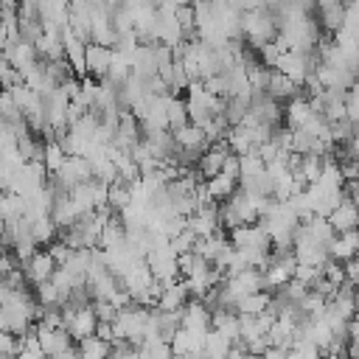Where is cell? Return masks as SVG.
<instances>
[{
    "instance_id": "1",
    "label": "cell",
    "mask_w": 359,
    "mask_h": 359,
    "mask_svg": "<svg viewBox=\"0 0 359 359\" xmlns=\"http://www.w3.org/2000/svg\"><path fill=\"white\" fill-rule=\"evenodd\" d=\"M241 31H244L247 42L255 45V48L278 39L280 25H278L275 8H247V11H241Z\"/></svg>"
},
{
    "instance_id": "27",
    "label": "cell",
    "mask_w": 359,
    "mask_h": 359,
    "mask_svg": "<svg viewBox=\"0 0 359 359\" xmlns=\"http://www.w3.org/2000/svg\"><path fill=\"white\" fill-rule=\"evenodd\" d=\"M356 87H359V79H356Z\"/></svg>"
},
{
    "instance_id": "22",
    "label": "cell",
    "mask_w": 359,
    "mask_h": 359,
    "mask_svg": "<svg viewBox=\"0 0 359 359\" xmlns=\"http://www.w3.org/2000/svg\"><path fill=\"white\" fill-rule=\"evenodd\" d=\"M48 250H50V255L56 258V264H67V261H70V255L76 252V247H73V244H67L65 238H59V241L53 238V241L48 244Z\"/></svg>"
},
{
    "instance_id": "4",
    "label": "cell",
    "mask_w": 359,
    "mask_h": 359,
    "mask_svg": "<svg viewBox=\"0 0 359 359\" xmlns=\"http://www.w3.org/2000/svg\"><path fill=\"white\" fill-rule=\"evenodd\" d=\"M171 132H174V137H177V146L185 149V151L205 154V151L213 146V143L208 140L205 129H202L199 123H194V121H188V123H182V126H177V129H171Z\"/></svg>"
},
{
    "instance_id": "24",
    "label": "cell",
    "mask_w": 359,
    "mask_h": 359,
    "mask_svg": "<svg viewBox=\"0 0 359 359\" xmlns=\"http://www.w3.org/2000/svg\"><path fill=\"white\" fill-rule=\"evenodd\" d=\"M227 177H233V180H238L241 182V154H236V151H227V157H224V168H222Z\"/></svg>"
},
{
    "instance_id": "3",
    "label": "cell",
    "mask_w": 359,
    "mask_h": 359,
    "mask_svg": "<svg viewBox=\"0 0 359 359\" xmlns=\"http://www.w3.org/2000/svg\"><path fill=\"white\" fill-rule=\"evenodd\" d=\"M22 266V272H25V278L31 280V286H36V283H42V280H50L53 278V272H56V258L50 255V250H36L25 264H20Z\"/></svg>"
},
{
    "instance_id": "6",
    "label": "cell",
    "mask_w": 359,
    "mask_h": 359,
    "mask_svg": "<svg viewBox=\"0 0 359 359\" xmlns=\"http://www.w3.org/2000/svg\"><path fill=\"white\" fill-rule=\"evenodd\" d=\"M205 339H208V331H196V328L180 325L177 334L171 337V345H174V353L196 356V353H205Z\"/></svg>"
},
{
    "instance_id": "11",
    "label": "cell",
    "mask_w": 359,
    "mask_h": 359,
    "mask_svg": "<svg viewBox=\"0 0 359 359\" xmlns=\"http://www.w3.org/2000/svg\"><path fill=\"white\" fill-rule=\"evenodd\" d=\"M188 300H191L188 283H185V280H174V283H168V286L163 289L157 306H160V309H168V311H180V309H185Z\"/></svg>"
},
{
    "instance_id": "25",
    "label": "cell",
    "mask_w": 359,
    "mask_h": 359,
    "mask_svg": "<svg viewBox=\"0 0 359 359\" xmlns=\"http://www.w3.org/2000/svg\"><path fill=\"white\" fill-rule=\"evenodd\" d=\"M230 3H233L238 11H247V8H252V0H230Z\"/></svg>"
},
{
    "instance_id": "15",
    "label": "cell",
    "mask_w": 359,
    "mask_h": 359,
    "mask_svg": "<svg viewBox=\"0 0 359 359\" xmlns=\"http://www.w3.org/2000/svg\"><path fill=\"white\" fill-rule=\"evenodd\" d=\"M56 233H59V224L53 222L50 213H48V216H36V219H31V236H34L36 244H50V241L56 238Z\"/></svg>"
},
{
    "instance_id": "12",
    "label": "cell",
    "mask_w": 359,
    "mask_h": 359,
    "mask_svg": "<svg viewBox=\"0 0 359 359\" xmlns=\"http://www.w3.org/2000/svg\"><path fill=\"white\" fill-rule=\"evenodd\" d=\"M272 289L266 292V289H258V292H250V294H244V297H238L236 300V311L238 314H261V311H266L269 306H272Z\"/></svg>"
},
{
    "instance_id": "17",
    "label": "cell",
    "mask_w": 359,
    "mask_h": 359,
    "mask_svg": "<svg viewBox=\"0 0 359 359\" xmlns=\"http://www.w3.org/2000/svg\"><path fill=\"white\" fill-rule=\"evenodd\" d=\"M230 348H233V339L224 337L222 331L210 328L208 331V339H205V356H230Z\"/></svg>"
},
{
    "instance_id": "2",
    "label": "cell",
    "mask_w": 359,
    "mask_h": 359,
    "mask_svg": "<svg viewBox=\"0 0 359 359\" xmlns=\"http://www.w3.org/2000/svg\"><path fill=\"white\" fill-rule=\"evenodd\" d=\"M230 241L241 250H272V236L261 222L252 224H238L236 230H230Z\"/></svg>"
},
{
    "instance_id": "13",
    "label": "cell",
    "mask_w": 359,
    "mask_h": 359,
    "mask_svg": "<svg viewBox=\"0 0 359 359\" xmlns=\"http://www.w3.org/2000/svg\"><path fill=\"white\" fill-rule=\"evenodd\" d=\"M205 185H208V191H210V196H213L216 202H224V199H230L233 191L238 188V180H233V177H227L224 171H219L216 177H208Z\"/></svg>"
},
{
    "instance_id": "23",
    "label": "cell",
    "mask_w": 359,
    "mask_h": 359,
    "mask_svg": "<svg viewBox=\"0 0 359 359\" xmlns=\"http://www.w3.org/2000/svg\"><path fill=\"white\" fill-rule=\"evenodd\" d=\"M345 115H348L353 123H359V87H356V84L348 90V98H345Z\"/></svg>"
},
{
    "instance_id": "7",
    "label": "cell",
    "mask_w": 359,
    "mask_h": 359,
    "mask_svg": "<svg viewBox=\"0 0 359 359\" xmlns=\"http://www.w3.org/2000/svg\"><path fill=\"white\" fill-rule=\"evenodd\" d=\"M300 87H303V84H297L292 76H286L283 70L272 67V73H269V84H266V95H272L275 101L286 104V101H292L294 95H300Z\"/></svg>"
},
{
    "instance_id": "20",
    "label": "cell",
    "mask_w": 359,
    "mask_h": 359,
    "mask_svg": "<svg viewBox=\"0 0 359 359\" xmlns=\"http://www.w3.org/2000/svg\"><path fill=\"white\" fill-rule=\"evenodd\" d=\"M294 278H297V280H303L309 289H314V283L323 278V266H314V264H297Z\"/></svg>"
},
{
    "instance_id": "9",
    "label": "cell",
    "mask_w": 359,
    "mask_h": 359,
    "mask_svg": "<svg viewBox=\"0 0 359 359\" xmlns=\"http://www.w3.org/2000/svg\"><path fill=\"white\" fill-rule=\"evenodd\" d=\"M331 219V224H334V230L337 233H345V230H356L359 227V205L353 202V199H342L337 208H334V213L328 216Z\"/></svg>"
},
{
    "instance_id": "16",
    "label": "cell",
    "mask_w": 359,
    "mask_h": 359,
    "mask_svg": "<svg viewBox=\"0 0 359 359\" xmlns=\"http://www.w3.org/2000/svg\"><path fill=\"white\" fill-rule=\"evenodd\" d=\"M67 157H70V154L62 149V143H59L56 137L45 140V157H42V163H45L48 174H56V171L65 165V160H67Z\"/></svg>"
},
{
    "instance_id": "18",
    "label": "cell",
    "mask_w": 359,
    "mask_h": 359,
    "mask_svg": "<svg viewBox=\"0 0 359 359\" xmlns=\"http://www.w3.org/2000/svg\"><path fill=\"white\" fill-rule=\"evenodd\" d=\"M168 123H171V129L188 123V101H182V98L174 95V93L168 95Z\"/></svg>"
},
{
    "instance_id": "14",
    "label": "cell",
    "mask_w": 359,
    "mask_h": 359,
    "mask_svg": "<svg viewBox=\"0 0 359 359\" xmlns=\"http://www.w3.org/2000/svg\"><path fill=\"white\" fill-rule=\"evenodd\" d=\"M79 353H81V359H101V356L112 353V342L101 339L98 334H90V337L79 339Z\"/></svg>"
},
{
    "instance_id": "5",
    "label": "cell",
    "mask_w": 359,
    "mask_h": 359,
    "mask_svg": "<svg viewBox=\"0 0 359 359\" xmlns=\"http://www.w3.org/2000/svg\"><path fill=\"white\" fill-rule=\"evenodd\" d=\"M115 59V48L112 45H101V42H87V73L95 79H107L109 67Z\"/></svg>"
},
{
    "instance_id": "26",
    "label": "cell",
    "mask_w": 359,
    "mask_h": 359,
    "mask_svg": "<svg viewBox=\"0 0 359 359\" xmlns=\"http://www.w3.org/2000/svg\"><path fill=\"white\" fill-rule=\"evenodd\" d=\"M328 3H334V0H314V6H317V8H323V6H328Z\"/></svg>"
},
{
    "instance_id": "10",
    "label": "cell",
    "mask_w": 359,
    "mask_h": 359,
    "mask_svg": "<svg viewBox=\"0 0 359 359\" xmlns=\"http://www.w3.org/2000/svg\"><path fill=\"white\" fill-rule=\"evenodd\" d=\"M311 115H314V104H311V98H309V95H294V98H292V101H286V107H283L286 126H292V129L303 126Z\"/></svg>"
},
{
    "instance_id": "21",
    "label": "cell",
    "mask_w": 359,
    "mask_h": 359,
    "mask_svg": "<svg viewBox=\"0 0 359 359\" xmlns=\"http://www.w3.org/2000/svg\"><path fill=\"white\" fill-rule=\"evenodd\" d=\"M196 241H199V236H196L191 227H185L180 236H174V238H171V247H174V250H177V255H180V252H191V250L196 247Z\"/></svg>"
},
{
    "instance_id": "8",
    "label": "cell",
    "mask_w": 359,
    "mask_h": 359,
    "mask_svg": "<svg viewBox=\"0 0 359 359\" xmlns=\"http://www.w3.org/2000/svg\"><path fill=\"white\" fill-rule=\"evenodd\" d=\"M328 252L331 258L337 261H351L356 252H359V227L356 230H345V233H337L331 241H328Z\"/></svg>"
},
{
    "instance_id": "19",
    "label": "cell",
    "mask_w": 359,
    "mask_h": 359,
    "mask_svg": "<svg viewBox=\"0 0 359 359\" xmlns=\"http://www.w3.org/2000/svg\"><path fill=\"white\" fill-rule=\"evenodd\" d=\"M283 50H289L280 39H272V42H266V45H261L258 48V56H261V65H266V67H278V62H280V56H283Z\"/></svg>"
}]
</instances>
